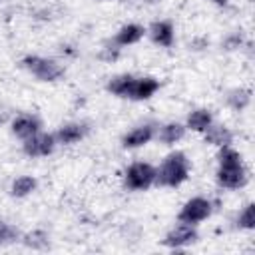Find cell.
I'll return each instance as SVG.
<instances>
[{
	"instance_id": "obj_14",
	"label": "cell",
	"mask_w": 255,
	"mask_h": 255,
	"mask_svg": "<svg viewBox=\"0 0 255 255\" xmlns=\"http://www.w3.org/2000/svg\"><path fill=\"white\" fill-rule=\"evenodd\" d=\"M203 139L207 145H213V147H223V145H231L233 143V131L223 126V124H211L205 131H203Z\"/></svg>"
},
{
	"instance_id": "obj_21",
	"label": "cell",
	"mask_w": 255,
	"mask_h": 255,
	"mask_svg": "<svg viewBox=\"0 0 255 255\" xmlns=\"http://www.w3.org/2000/svg\"><path fill=\"white\" fill-rule=\"evenodd\" d=\"M235 227L243 231H253L255 229V203L249 201L235 217Z\"/></svg>"
},
{
	"instance_id": "obj_19",
	"label": "cell",
	"mask_w": 255,
	"mask_h": 255,
	"mask_svg": "<svg viewBox=\"0 0 255 255\" xmlns=\"http://www.w3.org/2000/svg\"><path fill=\"white\" fill-rule=\"evenodd\" d=\"M225 102L233 112H243L251 104V90L249 88H233L227 92Z\"/></svg>"
},
{
	"instance_id": "obj_20",
	"label": "cell",
	"mask_w": 255,
	"mask_h": 255,
	"mask_svg": "<svg viewBox=\"0 0 255 255\" xmlns=\"http://www.w3.org/2000/svg\"><path fill=\"white\" fill-rule=\"evenodd\" d=\"M20 241H22V245L28 247V249L42 251V249H46V247L50 245V235H48V231H44V229H32V231L24 233Z\"/></svg>"
},
{
	"instance_id": "obj_10",
	"label": "cell",
	"mask_w": 255,
	"mask_h": 255,
	"mask_svg": "<svg viewBox=\"0 0 255 255\" xmlns=\"http://www.w3.org/2000/svg\"><path fill=\"white\" fill-rule=\"evenodd\" d=\"M159 86H161L159 80L153 78V76H141V78H135L133 76L131 88L128 92V100H131V102H145L151 96H155V92L159 90Z\"/></svg>"
},
{
	"instance_id": "obj_18",
	"label": "cell",
	"mask_w": 255,
	"mask_h": 255,
	"mask_svg": "<svg viewBox=\"0 0 255 255\" xmlns=\"http://www.w3.org/2000/svg\"><path fill=\"white\" fill-rule=\"evenodd\" d=\"M131 82H133V76H131V74H118V76H114V78L108 80L106 90H108L112 96H116V98L128 100V92H129V88H131Z\"/></svg>"
},
{
	"instance_id": "obj_24",
	"label": "cell",
	"mask_w": 255,
	"mask_h": 255,
	"mask_svg": "<svg viewBox=\"0 0 255 255\" xmlns=\"http://www.w3.org/2000/svg\"><path fill=\"white\" fill-rule=\"evenodd\" d=\"M241 44H243V36H241L239 32L229 34V36L221 42V46H223L225 50H237V48H241Z\"/></svg>"
},
{
	"instance_id": "obj_8",
	"label": "cell",
	"mask_w": 255,
	"mask_h": 255,
	"mask_svg": "<svg viewBox=\"0 0 255 255\" xmlns=\"http://www.w3.org/2000/svg\"><path fill=\"white\" fill-rule=\"evenodd\" d=\"M153 137H155V126L153 124H141V126H135L122 135V147L124 149H137V147L147 145Z\"/></svg>"
},
{
	"instance_id": "obj_2",
	"label": "cell",
	"mask_w": 255,
	"mask_h": 255,
	"mask_svg": "<svg viewBox=\"0 0 255 255\" xmlns=\"http://www.w3.org/2000/svg\"><path fill=\"white\" fill-rule=\"evenodd\" d=\"M191 163L187 155L179 149L167 153L161 163L155 167V185L159 187H179L189 177Z\"/></svg>"
},
{
	"instance_id": "obj_11",
	"label": "cell",
	"mask_w": 255,
	"mask_h": 255,
	"mask_svg": "<svg viewBox=\"0 0 255 255\" xmlns=\"http://www.w3.org/2000/svg\"><path fill=\"white\" fill-rule=\"evenodd\" d=\"M10 131H12V135H16L18 139L24 141V139L32 137L34 133L42 131V122L32 114H20L10 122Z\"/></svg>"
},
{
	"instance_id": "obj_13",
	"label": "cell",
	"mask_w": 255,
	"mask_h": 255,
	"mask_svg": "<svg viewBox=\"0 0 255 255\" xmlns=\"http://www.w3.org/2000/svg\"><path fill=\"white\" fill-rule=\"evenodd\" d=\"M145 36V28L141 24H135V22H128L124 26H120V30L114 34V40L120 48H126V46H133L137 44L141 38Z\"/></svg>"
},
{
	"instance_id": "obj_1",
	"label": "cell",
	"mask_w": 255,
	"mask_h": 255,
	"mask_svg": "<svg viewBox=\"0 0 255 255\" xmlns=\"http://www.w3.org/2000/svg\"><path fill=\"white\" fill-rule=\"evenodd\" d=\"M215 179H217L219 187H223V189H241L247 185L249 171L245 167L241 151H237L233 145L219 147Z\"/></svg>"
},
{
	"instance_id": "obj_3",
	"label": "cell",
	"mask_w": 255,
	"mask_h": 255,
	"mask_svg": "<svg viewBox=\"0 0 255 255\" xmlns=\"http://www.w3.org/2000/svg\"><path fill=\"white\" fill-rule=\"evenodd\" d=\"M20 64L28 74H32L40 82H58L64 76V66L54 58L28 54V56L22 58Z\"/></svg>"
},
{
	"instance_id": "obj_9",
	"label": "cell",
	"mask_w": 255,
	"mask_h": 255,
	"mask_svg": "<svg viewBox=\"0 0 255 255\" xmlns=\"http://www.w3.org/2000/svg\"><path fill=\"white\" fill-rule=\"evenodd\" d=\"M145 34L159 48H171L173 42H175V28H173V24L169 20H155V22H151L149 28H145Z\"/></svg>"
},
{
	"instance_id": "obj_17",
	"label": "cell",
	"mask_w": 255,
	"mask_h": 255,
	"mask_svg": "<svg viewBox=\"0 0 255 255\" xmlns=\"http://www.w3.org/2000/svg\"><path fill=\"white\" fill-rule=\"evenodd\" d=\"M38 187V179L34 175H18L12 183H10V195L16 199H24L28 195H32Z\"/></svg>"
},
{
	"instance_id": "obj_5",
	"label": "cell",
	"mask_w": 255,
	"mask_h": 255,
	"mask_svg": "<svg viewBox=\"0 0 255 255\" xmlns=\"http://www.w3.org/2000/svg\"><path fill=\"white\" fill-rule=\"evenodd\" d=\"M211 211H213L211 199H207L203 195H195L181 205V209L177 211V221L187 223V225H199L201 221H205L211 215Z\"/></svg>"
},
{
	"instance_id": "obj_23",
	"label": "cell",
	"mask_w": 255,
	"mask_h": 255,
	"mask_svg": "<svg viewBox=\"0 0 255 255\" xmlns=\"http://www.w3.org/2000/svg\"><path fill=\"white\" fill-rule=\"evenodd\" d=\"M120 54H122V48H120L116 42H108V44L100 50V60L112 64V62H116V60L120 58Z\"/></svg>"
},
{
	"instance_id": "obj_25",
	"label": "cell",
	"mask_w": 255,
	"mask_h": 255,
	"mask_svg": "<svg viewBox=\"0 0 255 255\" xmlns=\"http://www.w3.org/2000/svg\"><path fill=\"white\" fill-rule=\"evenodd\" d=\"M211 2H213L215 6H225V4L229 2V0H211Z\"/></svg>"
},
{
	"instance_id": "obj_16",
	"label": "cell",
	"mask_w": 255,
	"mask_h": 255,
	"mask_svg": "<svg viewBox=\"0 0 255 255\" xmlns=\"http://www.w3.org/2000/svg\"><path fill=\"white\" fill-rule=\"evenodd\" d=\"M213 114L211 110L207 108H195L187 114V120H185V128L191 129V131H197V133H203L211 124H213Z\"/></svg>"
},
{
	"instance_id": "obj_15",
	"label": "cell",
	"mask_w": 255,
	"mask_h": 255,
	"mask_svg": "<svg viewBox=\"0 0 255 255\" xmlns=\"http://www.w3.org/2000/svg\"><path fill=\"white\" fill-rule=\"evenodd\" d=\"M185 131H187L185 124H181V122H167L159 129H155V137L163 145H175L177 141H181L185 137Z\"/></svg>"
},
{
	"instance_id": "obj_22",
	"label": "cell",
	"mask_w": 255,
	"mask_h": 255,
	"mask_svg": "<svg viewBox=\"0 0 255 255\" xmlns=\"http://www.w3.org/2000/svg\"><path fill=\"white\" fill-rule=\"evenodd\" d=\"M22 239V233L16 225H12L10 221L6 219H0V247H8V245H14Z\"/></svg>"
},
{
	"instance_id": "obj_7",
	"label": "cell",
	"mask_w": 255,
	"mask_h": 255,
	"mask_svg": "<svg viewBox=\"0 0 255 255\" xmlns=\"http://www.w3.org/2000/svg\"><path fill=\"white\" fill-rule=\"evenodd\" d=\"M197 239H199V233H197L195 225H187V223H179V221H177V225L171 227V229L165 233V237H163L161 243H163L165 247L177 251V249H185V247L197 243Z\"/></svg>"
},
{
	"instance_id": "obj_4",
	"label": "cell",
	"mask_w": 255,
	"mask_h": 255,
	"mask_svg": "<svg viewBox=\"0 0 255 255\" xmlns=\"http://www.w3.org/2000/svg\"><path fill=\"white\" fill-rule=\"evenodd\" d=\"M124 185L129 191H147L155 185V167L147 161H133L124 171Z\"/></svg>"
},
{
	"instance_id": "obj_12",
	"label": "cell",
	"mask_w": 255,
	"mask_h": 255,
	"mask_svg": "<svg viewBox=\"0 0 255 255\" xmlns=\"http://www.w3.org/2000/svg\"><path fill=\"white\" fill-rule=\"evenodd\" d=\"M88 133V124L84 122H68V124H62L58 129H56V141L60 145H74L78 141H82Z\"/></svg>"
},
{
	"instance_id": "obj_6",
	"label": "cell",
	"mask_w": 255,
	"mask_h": 255,
	"mask_svg": "<svg viewBox=\"0 0 255 255\" xmlns=\"http://www.w3.org/2000/svg\"><path fill=\"white\" fill-rule=\"evenodd\" d=\"M58 141L54 133H46V131H38L32 137L22 141V151L28 157H48L54 153Z\"/></svg>"
}]
</instances>
